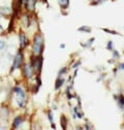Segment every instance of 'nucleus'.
<instances>
[{
	"label": "nucleus",
	"mask_w": 124,
	"mask_h": 130,
	"mask_svg": "<svg viewBox=\"0 0 124 130\" xmlns=\"http://www.w3.org/2000/svg\"><path fill=\"white\" fill-rule=\"evenodd\" d=\"M44 49V42H43V37L40 35H36L34 39V45H33V52L36 56L40 55Z\"/></svg>",
	"instance_id": "obj_1"
},
{
	"label": "nucleus",
	"mask_w": 124,
	"mask_h": 130,
	"mask_svg": "<svg viewBox=\"0 0 124 130\" xmlns=\"http://www.w3.org/2000/svg\"><path fill=\"white\" fill-rule=\"evenodd\" d=\"M15 93L17 94L16 98H17V101L19 103V105L21 107H23L25 105V94L23 92V90L19 88V86H17V88H15Z\"/></svg>",
	"instance_id": "obj_2"
},
{
	"label": "nucleus",
	"mask_w": 124,
	"mask_h": 130,
	"mask_svg": "<svg viewBox=\"0 0 124 130\" xmlns=\"http://www.w3.org/2000/svg\"><path fill=\"white\" fill-rule=\"evenodd\" d=\"M22 60H23V54H22V52H19V53L17 54V56L15 57V60H14L13 68H12V69H17V68L21 67Z\"/></svg>",
	"instance_id": "obj_3"
},
{
	"label": "nucleus",
	"mask_w": 124,
	"mask_h": 130,
	"mask_svg": "<svg viewBox=\"0 0 124 130\" xmlns=\"http://www.w3.org/2000/svg\"><path fill=\"white\" fill-rule=\"evenodd\" d=\"M41 66H43V58L39 57V55H38V56L33 60V67H34L35 70H38V71L40 72Z\"/></svg>",
	"instance_id": "obj_4"
},
{
	"label": "nucleus",
	"mask_w": 124,
	"mask_h": 130,
	"mask_svg": "<svg viewBox=\"0 0 124 130\" xmlns=\"http://www.w3.org/2000/svg\"><path fill=\"white\" fill-rule=\"evenodd\" d=\"M24 74L27 78H30L32 76V67L30 64H26L25 68H24Z\"/></svg>",
	"instance_id": "obj_5"
},
{
	"label": "nucleus",
	"mask_w": 124,
	"mask_h": 130,
	"mask_svg": "<svg viewBox=\"0 0 124 130\" xmlns=\"http://www.w3.org/2000/svg\"><path fill=\"white\" fill-rule=\"evenodd\" d=\"M20 44H21V49H24L27 46V38L24 34L20 35Z\"/></svg>",
	"instance_id": "obj_6"
},
{
	"label": "nucleus",
	"mask_w": 124,
	"mask_h": 130,
	"mask_svg": "<svg viewBox=\"0 0 124 130\" xmlns=\"http://www.w3.org/2000/svg\"><path fill=\"white\" fill-rule=\"evenodd\" d=\"M35 2H36V0H27V9H29L30 12H33L34 10V7H35Z\"/></svg>",
	"instance_id": "obj_7"
},
{
	"label": "nucleus",
	"mask_w": 124,
	"mask_h": 130,
	"mask_svg": "<svg viewBox=\"0 0 124 130\" xmlns=\"http://www.w3.org/2000/svg\"><path fill=\"white\" fill-rule=\"evenodd\" d=\"M22 5V0H15V3H14V9H15V13H18L19 9Z\"/></svg>",
	"instance_id": "obj_8"
},
{
	"label": "nucleus",
	"mask_w": 124,
	"mask_h": 130,
	"mask_svg": "<svg viewBox=\"0 0 124 130\" xmlns=\"http://www.w3.org/2000/svg\"><path fill=\"white\" fill-rule=\"evenodd\" d=\"M21 123H22V118H21V117L16 118V119H15V121H14V127H15V128L19 127V125H20Z\"/></svg>",
	"instance_id": "obj_9"
},
{
	"label": "nucleus",
	"mask_w": 124,
	"mask_h": 130,
	"mask_svg": "<svg viewBox=\"0 0 124 130\" xmlns=\"http://www.w3.org/2000/svg\"><path fill=\"white\" fill-rule=\"evenodd\" d=\"M63 82H64V80L62 79V78H58L57 81H56V85H55V86H56V89H59L60 86L63 84Z\"/></svg>",
	"instance_id": "obj_10"
},
{
	"label": "nucleus",
	"mask_w": 124,
	"mask_h": 130,
	"mask_svg": "<svg viewBox=\"0 0 124 130\" xmlns=\"http://www.w3.org/2000/svg\"><path fill=\"white\" fill-rule=\"evenodd\" d=\"M66 119H65V117L63 116V117H62L61 118V125H62V127H63V129H65L66 128Z\"/></svg>",
	"instance_id": "obj_11"
},
{
	"label": "nucleus",
	"mask_w": 124,
	"mask_h": 130,
	"mask_svg": "<svg viewBox=\"0 0 124 130\" xmlns=\"http://www.w3.org/2000/svg\"><path fill=\"white\" fill-rule=\"evenodd\" d=\"M5 48V43L3 41H0V49H4Z\"/></svg>",
	"instance_id": "obj_12"
},
{
	"label": "nucleus",
	"mask_w": 124,
	"mask_h": 130,
	"mask_svg": "<svg viewBox=\"0 0 124 130\" xmlns=\"http://www.w3.org/2000/svg\"><path fill=\"white\" fill-rule=\"evenodd\" d=\"M49 119H50V121L52 122L53 120H52V115H51V112H49Z\"/></svg>",
	"instance_id": "obj_13"
}]
</instances>
